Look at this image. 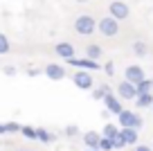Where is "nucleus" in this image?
<instances>
[{"mask_svg":"<svg viewBox=\"0 0 153 151\" xmlns=\"http://www.w3.org/2000/svg\"><path fill=\"white\" fill-rule=\"evenodd\" d=\"M0 135H5V124H0Z\"/></svg>","mask_w":153,"mask_h":151,"instance_id":"c756f323","label":"nucleus"},{"mask_svg":"<svg viewBox=\"0 0 153 151\" xmlns=\"http://www.w3.org/2000/svg\"><path fill=\"white\" fill-rule=\"evenodd\" d=\"M135 151H153V149H149V147H144V144H137V147H135Z\"/></svg>","mask_w":153,"mask_h":151,"instance_id":"cd10ccee","label":"nucleus"},{"mask_svg":"<svg viewBox=\"0 0 153 151\" xmlns=\"http://www.w3.org/2000/svg\"><path fill=\"white\" fill-rule=\"evenodd\" d=\"M54 52H56V57H61V59H70V57H74V45L72 43H56L54 45Z\"/></svg>","mask_w":153,"mask_h":151,"instance_id":"f8f14e48","label":"nucleus"},{"mask_svg":"<svg viewBox=\"0 0 153 151\" xmlns=\"http://www.w3.org/2000/svg\"><path fill=\"white\" fill-rule=\"evenodd\" d=\"M135 88H137V95L140 93H153L151 90V79H146V77H144L140 84H135Z\"/></svg>","mask_w":153,"mask_h":151,"instance_id":"aec40b11","label":"nucleus"},{"mask_svg":"<svg viewBox=\"0 0 153 151\" xmlns=\"http://www.w3.org/2000/svg\"><path fill=\"white\" fill-rule=\"evenodd\" d=\"M86 151H99V149H92V147H86Z\"/></svg>","mask_w":153,"mask_h":151,"instance_id":"7c9ffc66","label":"nucleus"},{"mask_svg":"<svg viewBox=\"0 0 153 151\" xmlns=\"http://www.w3.org/2000/svg\"><path fill=\"white\" fill-rule=\"evenodd\" d=\"M27 75H29V77H36V75H38V70H36V68H29Z\"/></svg>","mask_w":153,"mask_h":151,"instance_id":"c85d7f7f","label":"nucleus"},{"mask_svg":"<svg viewBox=\"0 0 153 151\" xmlns=\"http://www.w3.org/2000/svg\"><path fill=\"white\" fill-rule=\"evenodd\" d=\"M72 81H74L76 88H81V90H92V88H95L92 72H88V70H76L74 77H72Z\"/></svg>","mask_w":153,"mask_h":151,"instance_id":"39448f33","label":"nucleus"},{"mask_svg":"<svg viewBox=\"0 0 153 151\" xmlns=\"http://www.w3.org/2000/svg\"><path fill=\"white\" fill-rule=\"evenodd\" d=\"M20 133H23L27 140H36V129L34 126H20Z\"/></svg>","mask_w":153,"mask_h":151,"instance_id":"5701e85b","label":"nucleus"},{"mask_svg":"<svg viewBox=\"0 0 153 151\" xmlns=\"http://www.w3.org/2000/svg\"><path fill=\"white\" fill-rule=\"evenodd\" d=\"M99 140H101V133H97V131H88L86 135H83L86 147H92V149H97V147H99Z\"/></svg>","mask_w":153,"mask_h":151,"instance_id":"4468645a","label":"nucleus"},{"mask_svg":"<svg viewBox=\"0 0 153 151\" xmlns=\"http://www.w3.org/2000/svg\"><path fill=\"white\" fill-rule=\"evenodd\" d=\"M151 104H153V93H140L135 97V106L137 108H151Z\"/></svg>","mask_w":153,"mask_h":151,"instance_id":"ddd939ff","label":"nucleus"},{"mask_svg":"<svg viewBox=\"0 0 153 151\" xmlns=\"http://www.w3.org/2000/svg\"><path fill=\"white\" fill-rule=\"evenodd\" d=\"M86 57H88V59H95V61H97V59L101 57V47L95 45V43H90V45L86 47Z\"/></svg>","mask_w":153,"mask_h":151,"instance_id":"f3484780","label":"nucleus"},{"mask_svg":"<svg viewBox=\"0 0 153 151\" xmlns=\"http://www.w3.org/2000/svg\"><path fill=\"white\" fill-rule=\"evenodd\" d=\"M101 70H104L106 75H110V77L115 75V66H113V63H110V61H108V63H104V66H101Z\"/></svg>","mask_w":153,"mask_h":151,"instance_id":"a878e982","label":"nucleus"},{"mask_svg":"<svg viewBox=\"0 0 153 151\" xmlns=\"http://www.w3.org/2000/svg\"><path fill=\"white\" fill-rule=\"evenodd\" d=\"M117 124H120L122 129H137L140 131V126H142V117H140L135 111H128V108H122V113L117 115Z\"/></svg>","mask_w":153,"mask_h":151,"instance_id":"f03ea898","label":"nucleus"},{"mask_svg":"<svg viewBox=\"0 0 153 151\" xmlns=\"http://www.w3.org/2000/svg\"><path fill=\"white\" fill-rule=\"evenodd\" d=\"M99 151H113L115 149V142L110 140V138H104L101 135V140H99V147H97Z\"/></svg>","mask_w":153,"mask_h":151,"instance_id":"6ab92c4d","label":"nucleus"},{"mask_svg":"<svg viewBox=\"0 0 153 151\" xmlns=\"http://www.w3.org/2000/svg\"><path fill=\"white\" fill-rule=\"evenodd\" d=\"M151 90H153V79H151Z\"/></svg>","mask_w":153,"mask_h":151,"instance_id":"72a5a7b5","label":"nucleus"},{"mask_svg":"<svg viewBox=\"0 0 153 151\" xmlns=\"http://www.w3.org/2000/svg\"><path fill=\"white\" fill-rule=\"evenodd\" d=\"M45 75L52 81H61V79H65V68L61 63H48L45 66Z\"/></svg>","mask_w":153,"mask_h":151,"instance_id":"9d476101","label":"nucleus"},{"mask_svg":"<svg viewBox=\"0 0 153 151\" xmlns=\"http://www.w3.org/2000/svg\"><path fill=\"white\" fill-rule=\"evenodd\" d=\"M97 32H99L101 36H106V38L117 36V32H120V20H115L113 16H104L101 20H97Z\"/></svg>","mask_w":153,"mask_h":151,"instance_id":"7ed1b4c3","label":"nucleus"},{"mask_svg":"<svg viewBox=\"0 0 153 151\" xmlns=\"http://www.w3.org/2000/svg\"><path fill=\"white\" fill-rule=\"evenodd\" d=\"M20 151H32V149H20Z\"/></svg>","mask_w":153,"mask_h":151,"instance_id":"473e14b6","label":"nucleus"},{"mask_svg":"<svg viewBox=\"0 0 153 151\" xmlns=\"http://www.w3.org/2000/svg\"><path fill=\"white\" fill-rule=\"evenodd\" d=\"M101 102H104L106 111H108V113H113V115H120V113H122V108H124V106H122V99L117 97V95H113L110 90L104 95V99H101Z\"/></svg>","mask_w":153,"mask_h":151,"instance_id":"0eeeda50","label":"nucleus"},{"mask_svg":"<svg viewBox=\"0 0 153 151\" xmlns=\"http://www.w3.org/2000/svg\"><path fill=\"white\" fill-rule=\"evenodd\" d=\"M133 52H135V57H146V52H149L146 43L144 41H135L133 43Z\"/></svg>","mask_w":153,"mask_h":151,"instance_id":"a211bd4d","label":"nucleus"},{"mask_svg":"<svg viewBox=\"0 0 153 151\" xmlns=\"http://www.w3.org/2000/svg\"><path fill=\"white\" fill-rule=\"evenodd\" d=\"M151 108H153V104H151Z\"/></svg>","mask_w":153,"mask_h":151,"instance_id":"f704fd0d","label":"nucleus"},{"mask_svg":"<svg viewBox=\"0 0 153 151\" xmlns=\"http://www.w3.org/2000/svg\"><path fill=\"white\" fill-rule=\"evenodd\" d=\"M108 90H110V88H108L106 84L99 86V88H92V99H97V102H99V99H104V95L108 93Z\"/></svg>","mask_w":153,"mask_h":151,"instance_id":"412c9836","label":"nucleus"},{"mask_svg":"<svg viewBox=\"0 0 153 151\" xmlns=\"http://www.w3.org/2000/svg\"><path fill=\"white\" fill-rule=\"evenodd\" d=\"M117 133H120V124L108 122V124L104 126V131H101V135H104V138H110V140H113V138H117Z\"/></svg>","mask_w":153,"mask_h":151,"instance_id":"2eb2a0df","label":"nucleus"},{"mask_svg":"<svg viewBox=\"0 0 153 151\" xmlns=\"http://www.w3.org/2000/svg\"><path fill=\"white\" fill-rule=\"evenodd\" d=\"M5 133H20V124L7 122V124H5Z\"/></svg>","mask_w":153,"mask_h":151,"instance_id":"b1692460","label":"nucleus"},{"mask_svg":"<svg viewBox=\"0 0 153 151\" xmlns=\"http://www.w3.org/2000/svg\"><path fill=\"white\" fill-rule=\"evenodd\" d=\"M5 75L14 77V75H16V68H14V66H7V68H5Z\"/></svg>","mask_w":153,"mask_h":151,"instance_id":"bb28decb","label":"nucleus"},{"mask_svg":"<svg viewBox=\"0 0 153 151\" xmlns=\"http://www.w3.org/2000/svg\"><path fill=\"white\" fill-rule=\"evenodd\" d=\"M76 133H79V129H76V124H68V126H65V135L74 138Z\"/></svg>","mask_w":153,"mask_h":151,"instance_id":"393cba45","label":"nucleus"},{"mask_svg":"<svg viewBox=\"0 0 153 151\" xmlns=\"http://www.w3.org/2000/svg\"><path fill=\"white\" fill-rule=\"evenodd\" d=\"M108 11H110L108 16H113L115 20H126V18L131 16L128 5H126V2H122V0H113V2L108 5Z\"/></svg>","mask_w":153,"mask_h":151,"instance_id":"423d86ee","label":"nucleus"},{"mask_svg":"<svg viewBox=\"0 0 153 151\" xmlns=\"http://www.w3.org/2000/svg\"><path fill=\"white\" fill-rule=\"evenodd\" d=\"M124 79L131 81V84H140V81L144 79V70L142 66H137V63H131V66H126L124 70Z\"/></svg>","mask_w":153,"mask_h":151,"instance_id":"1a4fd4ad","label":"nucleus"},{"mask_svg":"<svg viewBox=\"0 0 153 151\" xmlns=\"http://www.w3.org/2000/svg\"><path fill=\"white\" fill-rule=\"evenodd\" d=\"M117 97L124 102V99H135L137 97V88H135V84H131V81H122L120 86H117Z\"/></svg>","mask_w":153,"mask_h":151,"instance_id":"6e6552de","label":"nucleus"},{"mask_svg":"<svg viewBox=\"0 0 153 151\" xmlns=\"http://www.w3.org/2000/svg\"><path fill=\"white\" fill-rule=\"evenodd\" d=\"M74 32L81 34V36H90V34L97 32V20L92 18V16H88V14L79 16V18L74 20Z\"/></svg>","mask_w":153,"mask_h":151,"instance_id":"f257e3e1","label":"nucleus"},{"mask_svg":"<svg viewBox=\"0 0 153 151\" xmlns=\"http://www.w3.org/2000/svg\"><path fill=\"white\" fill-rule=\"evenodd\" d=\"M65 61L70 63L72 68H76V70H88V72H97V70H101V63H97L95 59H88V57L79 59V57L74 54V57L65 59Z\"/></svg>","mask_w":153,"mask_h":151,"instance_id":"20e7f679","label":"nucleus"},{"mask_svg":"<svg viewBox=\"0 0 153 151\" xmlns=\"http://www.w3.org/2000/svg\"><path fill=\"white\" fill-rule=\"evenodd\" d=\"M9 50H11V45H9V38H7L2 32H0V54H7Z\"/></svg>","mask_w":153,"mask_h":151,"instance_id":"4be33fe9","label":"nucleus"},{"mask_svg":"<svg viewBox=\"0 0 153 151\" xmlns=\"http://www.w3.org/2000/svg\"><path fill=\"white\" fill-rule=\"evenodd\" d=\"M137 138H140V135H137V129H126V126L122 129V126H120V140L124 142V147H126V144H128V147L137 144Z\"/></svg>","mask_w":153,"mask_h":151,"instance_id":"9b49d317","label":"nucleus"},{"mask_svg":"<svg viewBox=\"0 0 153 151\" xmlns=\"http://www.w3.org/2000/svg\"><path fill=\"white\" fill-rule=\"evenodd\" d=\"M36 140L43 142V144H50V142H54V135L48 129H36Z\"/></svg>","mask_w":153,"mask_h":151,"instance_id":"dca6fc26","label":"nucleus"},{"mask_svg":"<svg viewBox=\"0 0 153 151\" xmlns=\"http://www.w3.org/2000/svg\"><path fill=\"white\" fill-rule=\"evenodd\" d=\"M74 2H81V5H83V2H88V0H74Z\"/></svg>","mask_w":153,"mask_h":151,"instance_id":"2f4dec72","label":"nucleus"}]
</instances>
